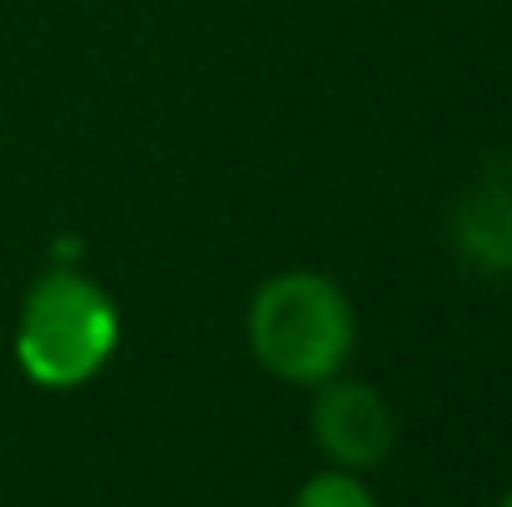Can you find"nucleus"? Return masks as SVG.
I'll return each mask as SVG.
<instances>
[{"label": "nucleus", "instance_id": "nucleus-5", "mask_svg": "<svg viewBox=\"0 0 512 507\" xmlns=\"http://www.w3.org/2000/svg\"><path fill=\"white\" fill-rule=\"evenodd\" d=\"M294 507H378V498H373L348 468H339V473H319V478H309V483L299 488Z\"/></svg>", "mask_w": 512, "mask_h": 507}, {"label": "nucleus", "instance_id": "nucleus-1", "mask_svg": "<svg viewBox=\"0 0 512 507\" xmlns=\"http://www.w3.org/2000/svg\"><path fill=\"white\" fill-rule=\"evenodd\" d=\"M120 343L115 299L75 269H50L30 284L20 304L15 358L40 388H80L90 383Z\"/></svg>", "mask_w": 512, "mask_h": 507}, {"label": "nucleus", "instance_id": "nucleus-6", "mask_svg": "<svg viewBox=\"0 0 512 507\" xmlns=\"http://www.w3.org/2000/svg\"><path fill=\"white\" fill-rule=\"evenodd\" d=\"M498 507H512V493H508V498H503V503H498Z\"/></svg>", "mask_w": 512, "mask_h": 507}, {"label": "nucleus", "instance_id": "nucleus-2", "mask_svg": "<svg viewBox=\"0 0 512 507\" xmlns=\"http://www.w3.org/2000/svg\"><path fill=\"white\" fill-rule=\"evenodd\" d=\"M249 348L284 383H324L353 353V304L334 279L289 269L254 294Z\"/></svg>", "mask_w": 512, "mask_h": 507}, {"label": "nucleus", "instance_id": "nucleus-3", "mask_svg": "<svg viewBox=\"0 0 512 507\" xmlns=\"http://www.w3.org/2000/svg\"><path fill=\"white\" fill-rule=\"evenodd\" d=\"M314 438L348 473L378 468L393 448V413L378 388L334 373L319 383V398H314Z\"/></svg>", "mask_w": 512, "mask_h": 507}, {"label": "nucleus", "instance_id": "nucleus-4", "mask_svg": "<svg viewBox=\"0 0 512 507\" xmlns=\"http://www.w3.org/2000/svg\"><path fill=\"white\" fill-rule=\"evenodd\" d=\"M463 244L483 259V264H512V204L503 209L493 194L478 199L468 214H463Z\"/></svg>", "mask_w": 512, "mask_h": 507}]
</instances>
